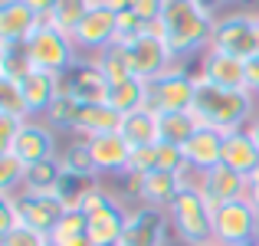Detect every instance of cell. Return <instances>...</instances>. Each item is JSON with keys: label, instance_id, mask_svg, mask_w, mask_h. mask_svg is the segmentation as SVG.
I'll return each instance as SVG.
<instances>
[{"label": "cell", "instance_id": "1", "mask_svg": "<svg viewBox=\"0 0 259 246\" xmlns=\"http://www.w3.org/2000/svg\"><path fill=\"white\" fill-rule=\"evenodd\" d=\"M213 23L217 17L207 13L197 0H164L161 17L148 26L164 39L174 63H181V59H190V56H203L210 50Z\"/></svg>", "mask_w": 259, "mask_h": 246}, {"label": "cell", "instance_id": "2", "mask_svg": "<svg viewBox=\"0 0 259 246\" xmlns=\"http://www.w3.org/2000/svg\"><path fill=\"white\" fill-rule=\"evenodd\" d=\"M197 95H194V108L190 112L200 118V125L217 128V132H236L246 128L253 121L256 108V95L249 89H223V86H210V82L197 79Z\"/></svg>", "mask_w": 259, "mask_h": 246}, {"label": "cell", "instance_id": "3", "mask_svg": "<svg viewBox=\"0 0 259 246\" xmlns=\"http://www.w3.org/2000/svg\"><path fill=\"white\" fill-rule=\"evenodd\" d=\"M171 230L184 246H203L213 243V207L203 200L197 187H181L174 203L167 207Z\"/></svg>", "mask_w": 259, "mask_h": 246}, {"label": "cell", "instance_id": "4", "mask_svg": "<svg viewBox=\"0 0 259 246\" xmlns=\"http://www.w3.org/2000/svg\"><path fill=\"white\" fill-rule=\"evenodd\" d=\"M210 50H220L227 56L243 59V63L259 56V17H256V10H230L223 17H217Z\"/></svg>", "mask_w": 259, "mask_h": 246}, {"label": "cell", "instance_id": "5", "mask_svg": "<svg viewBox=\"0 0 259 246\" xmlns=\"http://www.w3.org/2000/svg\"><path fill=\"white\" fill-rule=\"evenodd\" d=\"M26 50H30L33 69L53 72V76H66V72L79 63V50H76V43H72V36L63 33L59 26H53V23L39 26V30L33 33V39L26 43Z\"/></svg>", "mask_w": 259, "mask_h": 246}, {"label": "cell", "instance_id": "6", "mask_svg": "<svg viewBox=\"0 0 259 246\" xmlns=\"http://www.w3.org/2000/svg\"><path fill=\"white\" fill-rule=\"evenodd\" d=\"M82 214L89 217V240H92V246H115V243H121L128 210L121 207L105 187L92 190V194L85 197Z\"/></svg>", "mask_w": 259, "mask_h": 246}, {"label": "cell", "instance_id": "7", "mask_svg": "<svg viewBox=\"0 0 259 246\" xmlns=\"http://www.w3.org/2000/svg\"><path fill=\"white\" fill-rule=\"evenodd\" d=\"M259 240V214L249 207L246 197L213 207V243L243 246Z\"/></svg>", "mask_w": 259, "mask_h": 246}, {"label": "cell", "instance_id": "8", "mask_svg": "<svg viewBox=\"0 0 259 246\" xmlns=\"http://www.w3.org/2000/svg\"><path fill=\"white\" fill-rule=\"evenodd\" d=\"M197 95V82L184 69L181 63L171 72H164L161 79L148 82V108H154L158 115L164 112H190Z\"/></svg>", "mask_w": 259, "mask_h": 246}, {"label": "cell", "instance_id": "9", "mask_svg": "<svg viewBox=\"0 0 259 246\" xmlns=\"http://www.w3.org/2000/svg\"><path fill=\"white\" fill-rule=\"evenodd\" d=\"M128 66H132V76L141 79V82H154L161 79L164 72L174 69V56L171 50L164 46V39L148 26L135 43H128Z\"/></svg>", "mask_w": 259, "mask_h": 246}, {"label": "cell", "instance_id": "10", "mask_svg": "<svg viewBox=\"0 0 259 246\" xmlns=\"http://www.w3.org/2000/svg\"><path fill=\"white\" fill-rule=\"evenodd\" d=\"M167 230H171L167 210L151 207V203H138L135 210H128L121 246H167Z\"/></svg>", "mask_w": 259, "mask_h": 246}, {"label": "cell", "instance_id": "11", "mask_svg": "<svg viewBox=\"0 0 259 246\" xmlns=\"http://www.w3.org/2000/svg\"><path fill=\"white\" fill-rule=\"evenodd\" d=\"M115 33H118V13L95 0V4L89 7V13L79 20V26L72 30V43H76L79 53L95 56L99 50H105V46L115 43Z\"/></svg>", "mask_w": 259, "mask_h": 246}, {"label": "cell", "instance_id": "12", "mask_svg": "<svg viewBox=\"0 0 259 246\" xmlns=\"http://www.w3.org/2000/svg\"><path fill=\"white\" fill-rule=\"evenodd\" d=\"M4 151V148H0ZM20 161L26 164H39V161H50V158H59L56 154V132H53L46 121H23V128L17 132V138L10 141V148Z\"/></svg>", "mask_w": 259, "mask_h": 246}, {"label": "cell", "instance_id": "13", "mask_svg": "<svg viewBox=\"0 0 259 246\" xmlns=\"http://www.w3.org/2000/svg\"><path fill=\"white\" fill-rule=\"evenodd\" d=\"M13 210H17V220L23 227H33L39 233L50 236L53 227L63 220L66 207L56 200V197H46V194H13Z\"/></svg>", "mask_w": 259, "mask_h": 246}, {"label": "cell", "instance_id": "14", "mask_svg": "<svg viewBox=\"0 0 259 246\" xmlns=\"http://www.w3.org/2000/svg\"><path fill=\"white\" fill-rule=\"evenodd\" d=\"M43 23L26 0H0V43H30Z\"/></svg>", "mask_w": 259, "mask_h": 246}, {"label": "cell", "instance_id": "15", "mask_svg": "<svg viewBox=\"0 0 259 246\" xmlns=\"http://www.w3.org/2000/svg\"><path fill=\"white\" fill-rule=\"evenodd\" d=\"M197 190L203 194V200H207L210 207H220V203L246 197V177L236 174L227 164H217V168H210V171H200Z\"/></svg>", "mask_w": 259, "mask_h": 246}, {"label": "cell", "instance_id": "16", "mask_svg": "<svg viewBox=\"0 0 259 246\" xmlns=\"http://www.w3.org/2000/svg\"><path fill=\"white\" fill-rule=\"evenodd\" d=\"M128 187L138 194L141 203L167 210L174 197L181 194V177L177 171H151V174H128Z\"/></svg>", "mask_w": 259, "mask_h": 246}, {"label": "cell", "instance_id": "17", "mask_svg": "<svg viewBox=\"0 0 259 246\" xmlns=\"http://www.w3.org/2000/svg\"><path fill=\"white\" fill-rule=\"evenodd\" d=\"M194 76L210 82V86L246 89V63L236 59V56H227V53H220V50H207L200 56V66H197Z\"/></svg>", "mask_w": 259, "mask_h": 246}, {"label": "cell", "instance_id": "18", "mask_svg": "<svg viewBox=\"0 0 259 246\" xmlns=\"http://www.w3.org/2000/svg\"><path fill=\"white\" fill-rule=\"evenodd\" d=\"M89 151H92L95 174H128L132 145H128L118 132H105V135L89 138Z\"/></svg>", "mask_w": 259, "mask_h": 246}, {"label": "cell", "instance_id": "19", "mask_svg": "<svg viewBox=\"0 0 259 246\" xmlns=\"http://www.w3.org/2000/svg\"><path fill=\"white\" fill-rule=\"evenodd\" d=\"M63 89L72 92L79 102H105L108 99V79L102 76V69L92 63V56H79V63L63 76Z\"/></svg>", "mask_w": 259, "mask_h": 246}, {"label": "cell", "instance_id": "20", "mask_svg": "<svg viewBox=\"0 0 259 246\" xmlns=\"http://www.w3.org/2000/svg\"><path fill=\"white\" fill-rule=\"evenodd\" d=\"M181 151H184V161H187L194 171L217 168V164L223 161V132L200 125L194 135H190V141L181 145Z\"/></svg>", "mask_w": 259, "mask_h": 246}, {"label": "cell", "instance_id": "21", "mask_svg": "<svg viewBox=\"0 0 259 246\" xmlns=\"http://www.w3.org/2000/svg\"><path fill=\"white\" fill-rule=\"evenodd\" d=\"M118 135L128 141L132 148H148V145H158L161 141V115L154 108H135V112L121 115V125Z\"/></svg>", "mask_w": 259, "mask_h": 246}, {"label": "cell", "instance_id": "22", "mask_svg": "<svg viewBox=\"0 0 259 246\" xmlns=\"http://www.w3.org/2000/svg\"><path fill=\"white\" fill-rule=\"evenodd\" d=\"M227 168H233L236 174L249 177L253 171H259V145L249 138L246 128H236V132L223 135V161Z\"/></svg>", "mask_w": 259, "mask_h": 246}, {"label": "cell", "instance_id": "23", "mask_svg": "<svg viewBox=\"0 0 259 246\" xmlns=\"http://www.w3.org/2000/svg\"><path fill=\"white\" fill-rule=\"evenodd\" d=\"M17 86L23 92V102L30 108V115H43L50 108V102L56 99V92L63 89V76H53V72H43V69H30Z\"/></svg>", "mask_w": 259, "mask_h": 246}, {"label": "cell", "instance_id": "24", "mask_svg": "<svg viewBox=\"0 0 259 246\" xmlns=\"http://www.w3.org/2000/svg\"><path fill=\"white\" fill-rule=\"evenodd\" d=\"M121 125V115L115 112L108 102H85L82 108H79V118H76V128H72V135H79V138H95V135H105V132H118Z\"/></svg>", "mask_w": 259, "mask_h": 246}, {"label": "cell", "instance_id": "25", "mask_svg": "<svg viewBox=\"0 0 259 246\" xmlns=\"http://www.w3.org/2000/svg\"><path fill=\"white\" fill-rule=\"evenodd\" d=\"M102 181L99 174H72V171H63V177H59V187H56V200L63 203L66 210H82L85 197L92 194V190H99Z\"/></svg>", "mask_w": 259, "mask_h": 246}, {"label": "cell", "instance_id": "26", "mask_svg": "<svg viewBox=\"0 0 259 246\" xmlns=\"http://www.w3.org/2000/svg\"><path fill=\"white\" fill-rule=\"evenodd\" d=\"M105 102L118 115H128V112H135V108H145L148 105V82H141V79H135V76H128V79H121V82H112V86H108V99Z\"/></svg>", "mask_w": 259, "mask_h": 246}, {"label": "cell", "instance_id": "27", "mask_svg": "<svg viewBox=\"0 0 259 246\" xmlns=\"http://www.w3.org/2000/svg\"><path fill=\"white\" fill-rule=\"evenodd\" d=\"M50 246H92V240H89V217L82 210H66L63 220L50 233Z\"/></svg>", "mask_w": 259, "mask_h": 246}, {"label": "cell", "instance_id": "28", "mask_svg": "<svg viewBox=\"0 0 259 246\" xmlns=\"http://www.w3.org/2000/svg\"><path fill=\"white\" fill-rule=\"evenodd\" d=\"M79 108H82V102H79L72 92L59 89L56 99L50 102V108L43 112V121L53 128V132H72V128H76V118H79Z\"/></svg>", "mask_w": 259, "mask_h": 246}, {"label": "cell", "instance_id": "29", "mask_svg": "<svg viewBox=\"0 0 259 246\" xmlns=\"http://www.w3.org/2000/svg\"><path fill=\"white\" fill-rule=\"evenodd\" d=\"M59 177H63V164H59V158L30 164V168H26V181H23V194H46V197H53L56 187H59Z\"/></svg>", "mask_w": 259, "mask_h": 246}, {"label": "cell", "instance_id": "30", "mask_svg": "<svg viewBox=\"0 0 259 246\" xmlns=\"http://www.w3.org/2000/svg\"><path fill=\"white\" fill-rule=\"evenodd\" d=\"M92 63L102 69V76L108 79V86L132 76V66H128V46H121V43H112V46H105V50H99L92 56Z\"/></svg>", "mask_w": 259, "mask_h": 246}, {"label": "cell", "instance_id": "31", "mask_svg": "<svg viewBox=\"0 0 259 246\" xmlns=\"http://www.w3.org/2000/svg\"><path fill=\"white\" fill-rule=\"evenodd\" d=\"M200 128V118L194 112H164L161 115V141L181 148L184 141H190V135Z\"/></svg>", "mask_w": 259, "mask_h": 246}, {"label": "cell", "instance_id": "32", "mask_svg": "<svg viewBox=\"0 0 259 246\" xmlns=\"http://www.w3.org/2000/svg\"><path fill=\"white\" fill-rule=\"evenodd\" d=\"M30 69H33V63H30L26 43H0V79L20 82Z\"/></svg>", "mask_w": 259, "mask_h": 246}, {"label": "cell", "instance_id": "33", "mask_svg": "<svg viewBox=\"0 0 259 246\" xmlns=\"http://www.w3.org/2000/svg\"><path fill=\"white\" fill-rule=\"evenodd\" d=\"M26 168L30 164L20 161L13 151H0V197H13L17 187L23 190V181H26Z\"/></svg>", "mask_w": 259, "mask_h": 246}, {"label": "cell", "instance_id": "34", "mask_svg": "<svg viewBox=\"0 0 259 246\" xmlns=\"http://www.w3.org/2000/svg\"><path fill=\"white\" fill-rule=\"evenodd\" d=\"M95 0H59V7L53 10V17L46 20V23H53V26H59L63 33H69L72 36V30L79 26V20L89 13V7H92Z\"/></svg>", "mask_w": 259, "mask_h": 246}, {"label": "cell", "instance_id": "35", "mask_svg": "<svg viewBox=\"0 0 259 246\" xmlns=\"http://www.w3.org/2000/svg\"><path fill=\"white\" fill-rule=\"evenodd\" d=\"M59 164H63V171H72V174H95L92 151H89L85 138H76L72 145H66V151L59 154Z\"/></svg>", "mask_w": 259, "mask_h": 246}, {"label": "cell", "instance_id": "36", "mask_svg": "<svg viewBox=\"0 0 259 246\" xmlns=\"http://www.w3.org/2000/svg\"><path fill=\"white\" fill-rule=\"evenodd\" d=\"M0 115H17V118H30V108L23 102V92H20L17 82L0 79Z\"/></svg>", "mask_w": 259, "mask_h": 246}, {"label": "cell", "instance_id": "37", "mask_svg": "<svg viewBox=\"0 0 259 246\" xmlns=\"http://www.w3.org/2000/svg\"><path fill=\"white\" fill-rule=\"evenodd\" d=\"M0 246H50V236L39 233V230H33V227L17 223V227H10V230L0 233Z\"/></svg>", "mask_w": 259, "mask_h": 246}, {"label": "cell", "instance_id": "38", "mask_svg": "<svg viewBox=\"0 0 259 246\" xmlns=\"http://www.w3.org/2000/svg\"><path fill=\"white\" fill-rule=\"evenodd\" d=\"M151 171H161L158 145H148V148H132V164H128V174H151Z\"/></svg>", "mask_w": 259, "mask_h": 246}, {"label": "cell", "instance_id": "39", "mask_svg": "<svg viewBox=\"0 0 259 246\" xmlns=\"http://www.w3.org/2000/svg\"><path fill=\"white\" fill-rule=\"evenodd\" d=\"M158 158H161V171H181L184 164V151L177 145H167V141H158Z\"/></svg>", "mask_w": 259, "mask_h": 246}, {"label": "cell", "instance_id": "40", "mask_svg": "<svg viewBox=\"0 0 259 246\" xmlns=\"http://www.w3.org/2000/svg\"><path fill=\"white\" fill-rule=\"evenodd\" d=\"M23 121H30V118H17V115H0V148H10V141L17 138V132L23 128Z\"/></svg>", "mask_w": 259, "mask_h": 246}, {"label": "cell", "instance_id": "41", "mask_svg": "<svg viewBox=\"0 0 259 246\" xmlns=\"http://www.w3.org/2000/svg\"><path fill=\"white\" fill-rule=\"evenodd\" d=\"M161 4L164 0H132V13H138L145 23H154L161 17Z\"/></svg>", "mask_w": 259, "mask_h": 246}, {"label": "cell", "instance_id": "42", "mask_svg": "<svg viewBox=\"0 0 259 246\" xmlns=\"http://www.w3.org/2000/svg\"><path fill=\"white\" fill-rule=\"evenodd\" d=\"M246 89L259 99V56H253L246 63Z\"/></svg>", "mask_w": 259, "mask_h": 246}, {"label": "cell", "instance_id": "43", "mask_svg": "<svg viewBox=\"0 0 259 246\" xmlns=\"http://www.w3.org/2000/svg\"><path fill=\"white\" fill-rule=\"evenodd\" d=\"M246 200H249V207L259 214V171H253V174L246 177Z\"/></svg>", "mask_w": 259, "mask_h": 246}, {"label": "cell", "instance_id": "44", "mask_svg": "<svg viewBox=\"0 0 259 246\" xmlns=\"http://www.w3.org/2000/svg\"><path fill=\"white\" fill-rule=\"evenodd\" d=\"M26 4H30L33 10H36L39 17H43V20H50V17H53V10L59 7V0H26Z\"/></svg>", "mask_w": 259, "mask_h": 246}, {"label": "cell", "instance_id": "45", "mask_svg": "<svg viewBox=\"0 0 259 246\" xmlns=\"http://www.w3.org/2000/svg\"><path fill=\"white\" fill-rule=\"evenodd\" d=\"M99 4H105L108 10H115V13H125V10H132V0H99Z\"/></svg>", "mask_w": 259, "mask_h": 246}, {"label": "cell", "instance_id": "46", "mask_svg": "<svg viewBox=\"0 0 259 246\" xmlns=\"http://www.w3.org/2000/svg\"><path fill=\"white\" fill-rule=\"evenodd\" d=\"M197 4H200L207 13H213V17H217V10H220V7H227V0H197Z\"/></svg>", "mask_w": 259, "mask_h": 246}, {"label": "cell", "instance_id": "47", "mask_svg": "<svg viewBox=\"0 0 259 246\" xmlns=\"http://www.w3.org/2000/svg\"><path fill=\"white\" fill-rule=\"evenodd\" d=\"M246 132H249V138H253L256 145H259V112L253 115V121H249V125H246Z\"/></svg>", "mask_w": 259, "mask_h": 246}, {"label": "cell", "instance_id": "48", "mask_svg": "<svg viewBox=\"0 0 259 246\" xmlns=\"http://www.w3.org/2000/svg\"><path fill=\"white\" fill-rule=\"evenodd\" d=\"M243 246H259V240H256V243H243Z\"/></svg>", "mask_w": 259, "mask_h": 246}, {"label": "cell", "instance_id": "49", "mask_svg": "<svg viewBox=\"0 0 259 246\" xmlns=\"http://www.w3.org/2000/svg\"><path fill=\"white\" fill-rule=\"evenodd\" d=\"M203 246H220V243H203Z\"/></svg>", "mask_w": 259, "mask_h": 246}, {"label": "cell", "instance_id": "50", "mask_svg": "<svg viewBox=\"0 0 259 246\" xmlns=\"http://www.w3.org/2000/svg\"><path fill=\"white\" fill-rule=\"evenodd\" d=\"M227 4H240V0H227Z\"/></svg>", "mask_w": 259, "mask_h": 246}, {"label": "cell", "instance_id": "51", "mask_svg": "<svg viewBox=\"0 0 259 246\" xmlns=\"http://www.w3.org/2000/svg\"><path fill=\"white\" fill-rule=\"evenodd\" d=\"M256 17H259V7H256Z\"/></svg>", "mask_w": 259, "mask_h": 246}, {"label": "cell", "instance_id": "52", "mask_svg": "<svg viewBox=\"0 0 259 246\" xmlns=\"http://www.w3.org/2000/svg\"><path fill=\"white\" fill-rule=\"evenodd\" d=\"M115 246H121V243H115Z\"/></svg>", "mask_w": 259, "mask_h": 246}]
</instances>
